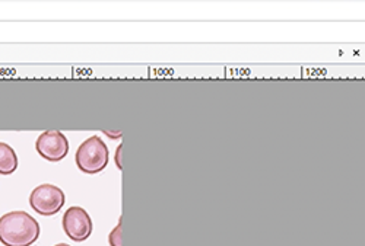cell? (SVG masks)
<instances>
[{
  "label": "cell",
  "instance_id": "1",
  "mask_svg": "<svg viewBox=\"0 0 365 246\" xmlns=\"http://www.w3.org/2000/svg\"><path fill=\"white\" fill-rule=\"evenodd\" d=\"M38 236L40 225L26 211H11L0 218V242L5 246H31Z\"/></svg>",
  "mask_w": 365,
  "mask_h": 246
},
{
  "label": "cell",
  "instance_id": "2",
  "mask_svg": "<svg viewBox=\"0 0 365 246\" xmlns=\"http://www.w3.org/2000/svg\"><path fill=\"white\" fill-rule=\"evenodd\" d=\"M75 161L83 173H100L108 165V149L101 137L93 136L86 139L76 150Z\"/></svg>",
  "mask_w": 365,
  "mask_h": 246
},
{
  "label": "cell",
  "instance_id": "3",
  "mask_svg": "<svg viewBox=\"0 0 365 246\" xmlns=\"http://www.w3.org/2000/svg\"><path fill=\"white\" fill-rule=\"evenodd\" d=\"M65 193L53 183H41L29 196V204L41 216H54L65 205Z\"/></svg>",
  "mask_w": 365,
  "mask_h": 246
},
{
  "label": "cell",
  "instance_id": "4",
  "mask_svg": "<svg viewBox=\"0 0 365 246\" xmlns=\"http://www.w3.org/2000/svg\"><path fill=\"white\" fill-rule=\"evenodd\" d=\"M93 219L88 211L79 205L69 207L63 214V230L73 242H83L93 235Z\"/></svg>",
  "mask_w": 365,
  "mask_h": 246
},
{
  "label": "cell",
  "instance_id": "5",
  "mask_svg": "<svg viewBox=\"0 0 365 246\" xmlns=\"http://www.w3.org/2000/svg\"><path fill=\"white\" fill-rule=\"evenodd\" d=\"M36 149L40 153V156L46 161L60 162L68 156L69 141L62 132L50 130L40 134L36 143Z\"/></svg>",
  "mask_w": 365,
  "mask_h": 246
},
{
  "label": "cell",
  "instance_id": "6",
  "mask_svg": "<svg viewBox=\"0 0 365 246\" xmlns=\"http://www.w3.org/2000/svg\"><path fill=\"white\" fill-rule=\"evenodd\" d=\"M16 169H18V156L15 150L9 144L0 141V173L11 175Z\"/></svg>",
  "mask_w": 365,
  "mask_h": 246
},
{
  "label": "cell",
  "instance_id": "7",
  "mask_svg": "<svg viewBox=\"0 0 365 246\" xmlns=\"http://www.w3.org/2000/svg\"><path fill=\"white\" fill-rule=\"evenodd\" d=\"M108 242H110V246H123V240H121V220L111 230V233L108 236Z\"/></svg>",
  "mask_w": 365,
  "mask_h": 246
},
{
  "label": "cell",
  "instance_id": "8",
  "mask_svg": "<svg viewBox=\"0 0 365 246\" xmlns=\"http://www.w3.org/2000/svg\"><path fill=\"white\" fill-rule=\"evenodd\" d=\"M121 149H123V146H118L117 147V155H115V162H117V166L121 169V168H123V166H121V162H120V155H121Z\"/></svg>",
  "mask_w": 365,
  "mask_h": 246
},
{
  "label": "cell",
  "instance_id": "9",
  "mask_svg": "<svg viewBox=\"0 0 365 246\" xmlns=\"http://www.w3.org/2000/svg\"><path fill=\"white\" fill-rule=\"evenodd\" d=\"M54 246H71V245H68V243H57V245H54Z\"/></svg>",
  "mask_w": 365,
  "mask_h": 246
}]
</instances>
